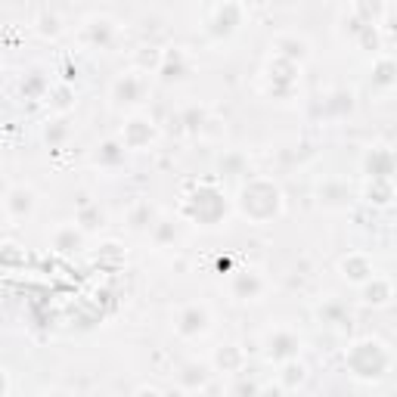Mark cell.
<instances>
[{
	"label": "cell",
	"mask_w": 397,
	"mask_h": 397,
	"mask_svg": "<svg viewBox=\"0 0 397 397\" xmlns=\"http://www.w3.org/2000/svg\"><path fill=\"white\" fill-rule=\"evenodd\" d=\"M31 211H34V192H31L28 186H6V192H3L6 223L16 227V223H22L25 217H31Z\"/></svg>",
	"instance_id": "1"
},
{
	"label": "cell",
	"mask_w": 397,
	"mask_h": 397,
	"mask_svg": "<svg viewBox=\"0 0 397 397\" xmlns=\"http://www.w3.org/2000/svg\"><path fill=\"white\" fill-rule=\"evenodd\" d=\"M177 329L183 335H196V332H205L208 329V310L205 307H186L183 316H180Z\"/></svg>",
	"instance_id": "2"
},
{
	"label": "cell",
	"mask_w": 397,
	"mask_h": 397,
	"mask_svg": "<svg viewBox=\"0 0 397 397\" xmlns=\"http://www.w3.org/2000/svg\"><path fill=\"white\" fill-rule=\"evenodd\" d=\"M146 140H152V121L134 118V121L128 124V130H124V143H128L130 149H140Z\"/></svg>",
	"instance_id": "3"
},
{
	"label": "cell",
	"mask_w": 397,
	"mask_h": 397,
	"mask_svg": "<svg viewBox=\"0 0 397 397\" xmlns=\"http://www.w3.org/2000/svg\"><path fill=\"white\" fill-rule=\"evenodd\" d=\"M341 270H345V276L347 279H354V283H363V279H369L372 276V270H369V264H366L360 254H351L347 261H341Z\"/></svg>",
	"instance_id": "4"
},
{
	"label": "cell",
	"mask_w": 397,
	"mask_h": 397,
	"mask_svg": "<svg viewBox=\"0 0 397 397\" xmlns=\"http://www.w3.org/2000/svg\"><path fill=\"white\" fill-rule=\"evenodd\" d=\"M53 245L59 248V252H72V248L81 245V233L74 227H59L53 233Z\"/></svg>",
	"instance_id": "5"
},
{
	"label": "cell",
	"mask_w": 397,
	"mask_h": 397,
	"mask_svg": "<svg viewBox=\"0 0 397 397\" xmlns=\"http://www.w3.org/2000/svg\"><path fill=\"white\" fill-rule=\"evenodd\" d=\"M236 285H245V289H248V298H254V295H258V292L261 289H264V283H261V276H258V273H254V270H245V273H239V276H236ZM236 295H245V292H236Z\"/></svg>",
	"instance_id": "6"
},
{
	"label": "cell",
	"mask_w": 397,
	"mask_h": 397,
	"mask_svg": "<svg viewBox=\"0 0 397 397\" xmlns=\"http://www.w3.org/2000/svg\"><path fill=\"white\" fill-rule=\"evenodd\" d=\"M134 81H136V74H124V78L115 84V96H130V103H136V99H140V93H136Z\"/></svg>",
	"instance_id": "7"
},
{
	"label": "cell",
	"mask_w": 397,
	"mask_h": 397,
	"mask_svg": "<svg viewBox=\"0 0 397 397\" xmlns=\"http://www.w3.org/2000/svg\"><path fill=\"white\" fill-rule=\"evenodd\" d=\"M295 347H298V341L292 338V335H279V338H276V351H270V357H276V360L292 357V354H295Z\"/></svg>",
	"instance_id": "8"
}]
</instances>
